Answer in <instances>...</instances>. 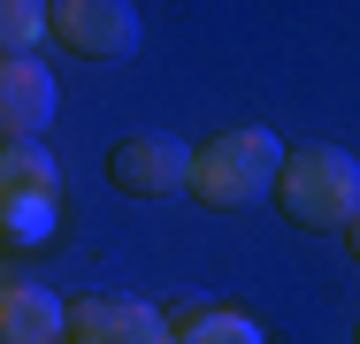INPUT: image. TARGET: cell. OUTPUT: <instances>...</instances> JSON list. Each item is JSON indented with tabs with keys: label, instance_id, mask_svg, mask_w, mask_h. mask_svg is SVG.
<instances>
[{
	"label": "cell",
	"instance_id": "obj_1",
	"mask_svg": "<svg viewBox=\"0 0 360 344\" xmlns=\"http://www.w3.org/2000/svg\"><path fill=\"white\" fill-rule=\"evenodd\" d=\"M284 138L261 131V123H230V131H215L200 153H192V199L215 206V214H230V206H253L269 199L276 184H284Z\"/></svg>",
	"mask_w": 360,
	"mask_h": 344
},
{
	"label": "cell",
	"instance_id": "obj_2",
	"mask_svg": "<svg viewBox=\"0 0 360 344\" xmlns=\"http://www.w3.org/2000/svg\"><path fill=\"white\" fill-rule=\"evenodd\" d=\"M276 206L299 230H353L360 222V161L345 145H299L284 161Z\"/></svg>",
	"mask_w": 360,
	"mask_h": 344
},
{
	"label": "cell",
	"instance_id": "obj_3",
	"mask_svg": "<svg viewBox=\"0 0 360 344\" xmlns=\"http://www.w3.org/2000/svg\"><path fill=\"white\" fill-rule=\"evenodd\" d=\"M62 222V168L46 145H8L0 153V230L8 245H46Z\"/></svg>",
	"mask_w": 360,
	"mask_h": 344
},
{
	"label": "cell",
	"instance_id": "obj_4",
	"mask_svg": "<svg viewBox=\"0 0 360 344\" xmlns=\"http://www.w3.org/2000/svg\"><path fill=\"white\" fill-rule=\"evenodd\" d=\"M192 153L200 145H184V138H169V131H139V138H123L108 153V176L131 199H176V192H192Z\"/></svg>",
	"mask_w": 360,
	"mask_h": 344
},
{
	"label": "cell",
	"instance_id": "obj_5",
	"mask_svg": "<svg viewBox=\"0 0 360 344\" xmlns=\"http://www.w3.org/2000/svg\"><path fill=\"white\" fill-rule=\"evenodd\" d=\"M139 8L131 0H54V39L84 62H123L139 54Z\"/></svg>",
	"mask_w": 360,
	"mask_h": 344
},
{
	"label": "cell",
	"instance_id": "obj_6",
	"mask_svg": "<svg viewBox=\"0 0 360 344\" xmlns=\"http://www.w3.org/2000/svg\"><path fill=\"white\" fill-rule=\"evenodd\" d=\"M70 337L77 344H176V329H169V314L146 306V298L92 291V298H70Z\"/></svg>",
	"mask_w": 360,
	"mask_h": 344
},
{
	"label": "cell",
	"instance_id": "obj_7",
	"mask_svg": "<svg viewBox=\"0 0 360 344\" xmlns=\"http://www.w3.org/2000/svg\"><path fill=\"white\" fill-rule=\"evenodd\" d=\"M54 115H62V84L46 77V62H0V138L8 145H39Z\"/></svg>",
	"mask_w": 360,
	"mask_h": 344
},
{
	"label": "cell",
	"instance_id": "obj_8",
	"mask_svg": "<svg viewBox=\"0 0 360 344\" xmlns=\"http://www.w3.org/2000/svg\"><path fill=\"white\" fill-rule=\"evenodd\" d=\"M0 344H70V298H54L31 275H8V291H0Z\"/></svg>",
	"mask_w": 360,
	"mask_h": 344
},
{
	"label": "cell",
	"instance_id": "obj_9",
	"mask_svg": "<svg viewBox=\"0 0 360 344\" xmlns=\"http://www.w3.org/2000/svg\"><path fill=\"white\" fill-rule=\"evenodd\" d=\"M176 344H269V337L245 306H200V314L176 322Z\"/></svg>",
	"mask_w": 360,
	"mask_h": 344
},
{
	"label": "cell",
	"instance_id": "obj_10",
	"mask_svg": "<svg viewBox=\"0 0 360 344\" xmlns=\"http://www.w3.org/2000/svg\"><path fill=\"white\" fill-rule=\"evenodd\" d=\"M54 31V8L46 0H8L0 8V46H8V62H31V46Z\"/></svg>",
	"mask_w": 360,
	"mask_h": 344
},
{
	"label": "cell",
	"instance_id": "obj_11",
	"mask_svg": "<svg viewBox=\"0 0 360 344\" xmlns=\"http://www.w3.org/2000/svg\"><path fill=\"white\" fill-rule=\"evenodd\" d=\"M345 245H353V260H360V222H353V230H345Z\"/></svg>",
	"mask_w": 360,
	"mask_h": 344
},
{
	"label": "cell",
	"instance_id": "obj_12",
	"mask_svg": "<svg viewBox=\"0 0 360 344\" xmlns=\"http://www.w3.org/2000/svg\"><path fill=\"white\" fill-rule=\"evenodd\" d=\"M70 344H77V337H70Z\"/></svg>",
	"mask_w": 360,
	"mask_h": 344
}]
</instances>
